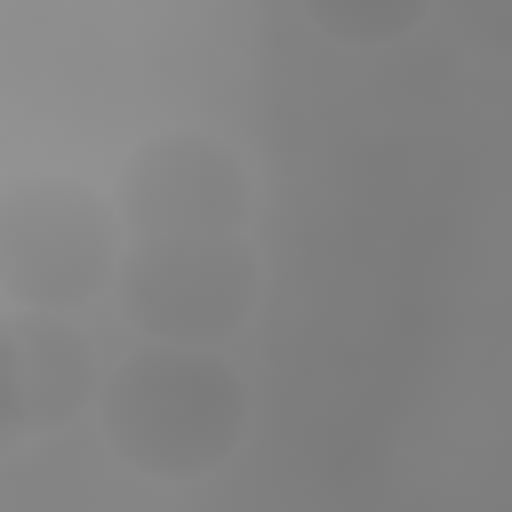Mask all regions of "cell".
Segmentation results:
<instances>
[{"label":"cell","instance_id":"1","mask_svg":"<svg viewBox=\"0 0 512 512\" xmlns=\"http://www.w3.org/2000/svg\"><path fill=\"white\" fill-rule=\"evenodd\" d=\"M256 424L248 376L224 360V344H160L136 336L128 360L104 368L96 432L104 448L144 480H208L240 456Z\"/></svg>","mask_w":512,"mask_h":512},{"label":"cell","instance_id":"2","mask_svg":"<svg viewBox=\"0 0 512 512\" xmlns=\"http://www.w3.org/2000/svg\"><path fill=\"white\" fill-rule=\"evenodd\" d=\"M128 256L120 200L88 192L80 176H24L0 200V288L32 312H80L112 296Z\"/></svg>","mask_w":512,"mask_h":512},{"label":"cell","instance_id":"3","mask_svg":"<svg viewBox=\"0 0 512 512\" xmlns=\"http://www.w3.org/2000/svg\"><path fill=\"white\" fill-rule=\"evenodd\" d=\"M264 264L248 232H136L112 280V304L136 336L160 344H232L256 320Z\"/></svg>","mask_w":512,"mask_h":512},{"label":"cell","instance_id":"4","mask_svg":"<svg viewBox=\"0 0 512 512\" xmlns=\"http://www.w3.org/2000/svg\"><path fill=\"white\" fill-rule=\"evenodd\" d=\"M112 200L128 216V240L136 232H248L256 168L216 128H160L120 160Z\"/></svg>","mask_w":512,"mask_h":512},{"label":"cell","instance_id":"5","mask_svg":"<svg viewBox=\"0 0 512 512\" xmlns=\"http://www.w3.org/2000/svg\"><path fill=\"white\" fill-rule=\"evenodd\" d=\"M96 392H104V368H96L80 320L8 304V320H0V424H8V440H40V432L96 416Z\"/></svg>","mask_w":512,"mask_h":512},{"label":"cell","instance_id":"6","mask_svg":"<svg viewBox=\"0 0 512 512\" xmlns=\"http://www.w3.org/2000/svg\"><path fill=\"white\" fill-rule=\"evenodd\" d=\"M304 16L336 48H400L432 16V0H304Z\"/></svg>","mask_w":512,"mask_h":512}]
</instances>
